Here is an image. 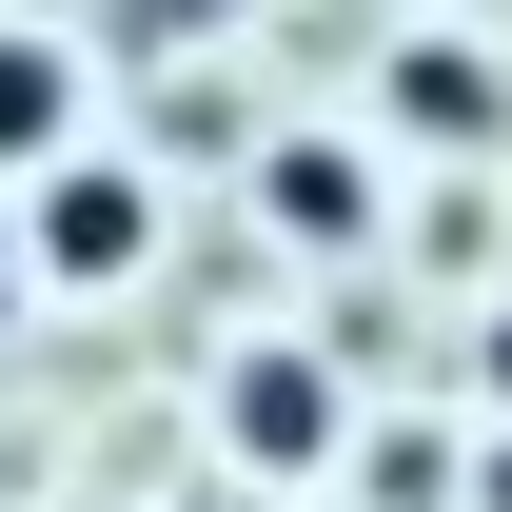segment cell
Returning <instances> with one entry per match:
<instances>
[{"instance_id":"7a4b0ae2","label":"cell","mask_w":512,"mask_h":512,"mask_svg":"<svg viewBox=\"0 0 512 512\" xmlns=\"http://www.w3.org/2000/svg\"><path fill=\"white\" fill-rule=\"evenodd\" d=\"M217 434H237L256 473H316V453H335V335H276V355H237V375H217Z\"/></svg>"},{"instance_id":"3957f363","label":"cell","mask_w":512,"mask_h":512,"mask_svg":"<svg viewBox=\"0 0 512 512\" xmlns=\"http://www.w3.org/2000/svg\"><path fill=\"white\" fill-rule=\"evenodd\" d=\"M79 138V40H40V20H0V197H40Z\"/></svg>"},{"instance_id":"ba28073f","label":"cell","mask_w":512,"mask_h":512,"mask_svg":"<svg viewBox=\"0 0 512 512\" xmlns=\"http://www.w3.org/2000/svg\"><path fill=\"white\" fill-rule=\"evenodd\" d=\"M493 394H512V316H493Z\"/></svg>"},{"instance_id":"5b68a950","label":"cell","mask_w":512,"mask_h":512,"mask_svg":"<svg viewBox=\"0 0 512 512\" xmlns=\"http://www.w3.org/2000/svg\"><path fill=\"white\" fill-rule=\"evenodd\" d=\"M256 197H276V237H335V256L375 237V158H335V138H276V178H256Z\"/></svg>"},{"instance_id":"277c9868","label":"cell","mask_w":512,"mask_h":512,"mask_svg":"<svg viewBox=\"0 0 512 512\" xmlns=\"http://www.w3.org/2000/svg\"><path fill=\"white\" fill-rule=\"evenodd\" d=\"M394 119L414 138H512V79L473 60V40H394Z\"/></svg>"},{"instance_id":"52a82bcc","label":"cell","mask_w":512,"mask_h":512,"mask_svg":"<svg viewBox=\"0 0 512 512\" xmlns=\"http://www.w3.org/2000/svg\"><path fill=\"white\" fill-rule=\"evenodd\" d=\"M473 512H512V434H493V453H473Z\"/></svg>"},{"instance_id":"8992f818","label":"cell","mask_w":512,"mask_h":512,"mask_svg":"<svg viewBox=\"0 0 512 512\" xmlns=\"http://www.w3.org/2000/svg\"><path fill=\"white\" fill-rule=\"evenodd\" d=\"M20 276H40V256H20V197H0V316H20Z\"/></svg>"},{"instance_id":"6da1fadb","label":"cell","mask_w":512,"mask_h":512,"mask_svg":"<svg viewBox=\"0 0 512 512\" xmlns=\"http://www.w3.org/2000/svg\"><path fill=\"white\" fill-rule=\"evenodd\" d=\"M138 237H158V178L138 158H60V178L20 197V256L40 276H138Z\"/></svg>"}]
</instances>
